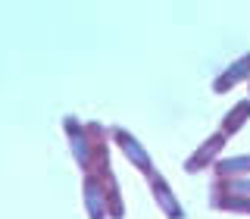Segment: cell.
Listing matches in <instances>:
<instances>
[{
	"label": "cell",
	"instance_id": "3957f363",
	"mask_svg": "<svg viewBox=\"0 0 250 219\" xmlns=\"http://www.w3.org/2000/svg\"><path fill=\"white\" fill-rule=\"evenodd\" d=\"M62 129H66V138H69V147H72V156L82 169H88L91 163V141H88V131L84 125L75 119V116H62Z\"/></svg>",
	"mask_w": 250,
	"mask_h": 219
},
{
	"label": "cell",
	"instance_id": "52a82bcc",
	"mask_svg": "<svg viewBox=\"0 0 250 219\" xmlns=\"http://www.w3.org/2000/svg\"><path fill=\"white\" fill-rule=\"evenodd\" d=\"M82 191H84V210H88V219H109V216H106V200H104V191H100L97 178L88 175V172H84Z\"/></svg>",
	"mask_w": 250,
	"mask_h": 219
},
{
	"label": "cell",
	"instance_id": "277c9868",
	"mask_svg": "<svg viewBox=\"0 0 250 219\" xmlns=\"http://www.w3.org/2000/svg\"><path fill=\"white\" fill-rule=\"evenodd\" d=\"M113 141L122 147V153L131 160V166H138L141 172H144V175H150V172H153V160H150V153H147L144 147L138 144V138L131 135L128 129H113Z\"/></svg>",
	"mask_w": 250,
	"mask_h": 219
},
{
	"label": "cell",
	"instance_id": "8fae6325",
	"mask_svg": "<svg viewBox=\"0 0 250 219\" xmlns=\"http://www.w3.org/2000/svg\"><path fill=\"white\" fill-rule=\"evenodd\" d=\"M247 85H250V82H247Z\"/></svg>",
	"mask_w": 250,
	"mask_h": 219
},
{
	"label": "cell",
	"instance_id": "5b68a950",
	"mask_svg": "<svg viewBox=\"0 0 250 219\" xmlns=\"http://www.w3.org/2000/svg\"><path fill=\"white\" fill-rule=\"evenodd\" d=\"M147 182H150V191H153V200L160 203V210L166 213L169 219H185V210H182V203H178V197L172 194V188L166 185V178L160 175V172H150L147 175Z\"/></svg>",
	"mask_w": 250,
	"mask_h": 219
},
{
	"label": "cell",
	"instance_id": "7a4b0ae2",
	"mask_svg": "<svg viewBox=\"0 0 250 219\" xmlns=\"http://www.w3.org/2000/svg\"><path fill=\"white\" fill-rule=\"evenodd\" d=\"M88 175L97 178L100 191H104V200H106V216H109V219H122V216H125V203H122V194H119V185H116L113 169L104 166V169H97V172H88Z\"/></svg>",
	"mask_w": 250,
	"mask_h": 219
},
{
	"label": "cell",
	"instance_id": "6da1fadb",
	"mask_svg": "<svg viewBox=\"0 0 250 219\" xmlns=\"http://www.w3.org/2000/svg\"><path fill=\"white\" fill-rule=\"evenodd\" d=\"M225 141H229V138H225L222 131L209 135V138L197 147V151H194V153L185 160V172H191V175H194V172H203L207 166H213V163L219 160V153L225 151Z\"/></svg>",
	"mask_w": 250,
	"mask_h": 219
},
{
	"label": "cell",
	"instance_id": "ba28073f",
	"mask_svg": "<svg viewBox=\"0 0 250 219\" xmlns=\"http://www.w3.org/2000/svg\"><path fill=\"white\" fill-rule=\"evenodd\" d=\"M213 169H216V178H244L247 172H250V153L216 160V163H213Z\"/></svg>",
	"mask_w": 250,
	"mask_h": 219
},
{
	"label": "cell",
	"instance_id": "30bf717a",
	"mask_svg": "<svg viewBox=\"0 0 250 219\" xmlns=\"http://www.w3.org/2000/svg\"><path fill=\"white\" fill-rule=\"evenodd\" d=\"M213 194H229V197H247L250 200V178H216Z\"/></svg>",
	"mask_w": 250,
	"mask_h": 219
},
{
	"label": "cell",
	"instance_id": "8992f818",
	"mask_svg": "<svg viewBox=\"0 0 250 219\" xmlns=\"http://www.w3.org/2000/svg\"><path fill=\"white\" fill-rule=\"evenodd\" d=\"M241 82H250V53H244V57L234 60L229 69L219 72V78L213 82V91L216 94H225V91H231L234 85H241Z\"/></svg>",
	"mask_w": 250,
	"mask_h": 219
},
{
	"label": "cell",
	"instance_id": "9c48e42d",
	"mask_svg": "<svg viewBox=\"0 0 250 219\" xmlns=\"http://www.w3.org/2000/svg\"><path fill=\"white\" fill-rule=\"evenodd\" d=\"M250 119V100H241V104H234L229 113H225V119H222V135L225 138H231V135H238L241 129H244V122Z\"/></svg>",
	"mask_w": 250,
	"mask_h": 219
}]
</instances>
